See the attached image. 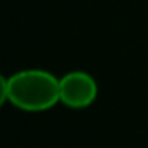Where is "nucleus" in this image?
Here are the masks:
<instances>
[{"mask_svg": "<svg viewBox=\"0 0 148 148\" xmlns=\"http://www.w3.org/2000/svg\"><path fill=\"white\" fill-rule=\"evenodd\" d=\"M2 103H11L23 112H45L59 99V79L47 70H21L0 79Z\"/></svg>", "mask_w": 148, "mask_h": 148, "instance_id": "1", "label": "nucleus"}, {"mask_svg": "<svg viewBox=\"0 0 148 148\" xmlns=\"http://www.w3.org/2000/svg\"><path fill=\"white\" fill-rule=\"evenodd\" d=\"M98 98V84L86 71H70L59 79V99L70 108H87Z\"/></svg>", "mask_w": 148, "mask_h": 148, "instance_id": "2", "label": "nucleus"}]
</instances>
